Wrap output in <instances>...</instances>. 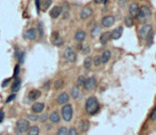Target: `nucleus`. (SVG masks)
Listing matches in <instances>:
<instances>
[{"mask_svg": "<svg viewBox=\"0 0 156 135\" xmlns=\"http://www.w3.org/2000/svg\"><path fill=\"white\" fill-rule=\"evenodd\" d=\"M68 100H69V95L67 93H61L57 96V98H56V101H57V104H65L68 102Z\"/></svg>", "mask_w": 156, "mask_h": 135, "instance_id": "15", "label": "nucleus"}, {"mask_svg": "<svg viewBox=\"0 0 156 135\" xmlns=\"http://www.w3.org/2000/svg\"><path fill=\"white\" fill-rule=\"evenodd\" d=\"M39 97H41V91L32 90L30 91V93L28 94V100L30 101V102H33V101L37 100Z\"/></svg>", "mask_w": 156, "mask_h": 135, "instance_id": "12", "label": "nucleus"}, {"mask_svg": "<svg viewBox=\"0 0 156 135\" xmlns=\"http://www.w3.org/2000/svg\"><path fill=\"white\" fill-rule=\"evenodd\" d=\"M150 119L151 120H156V107L154 108L151 112V114H150Z\"/></svg>", "mask_w": 156, "mask_h": 135, "instance_id": "35", "label": "nucleus"}, {"mask_svg": "<svg viewBox=\"0 0 156 135\" xmlns=\"http://www.w3.org/2000/svg\"><path fill=\"white\" fill-rule=\"evenodd\" d=\"M24 53H21L20 56L18 57V59H19V61H20V63H24Z\"/></svg>", "mask_w": 156, "mask_h": 135, "instance_id": "45", "label": "nucleus"}, {"mask_svg": "<svg viewBox=\"0 0 156 135\" xmlns=\"http://www.w3.org/2000/svg\"><path fill=\"white\" fill-rule=\"evenodd\" d=\"M53 43H54L55 45H57V47H59V45H64V39L61 38L59 36H57V35H56V37L53 39Z\"/></svg>", "mask_w": 156, "mask_h": 135, "instance_id": "28", "label": "nucleus"}, {"mask_svg": "<svg viewBox=\"0 0 156 135\" xmlns=\"http://www.w3.org/2000/svg\"><path fill=\"white\" fill-rule=\"evenodd\" d=\"M56 135H68V129H67L66 127H61V128L57 130Z\"/></svg>", "mask_w": 156, "mask_h": 135, "instance_id": "29", "label": "nucleus"}, {"mask_svg": "<svg viewBox=\"0 0 156 135\" xmlns=\"http://www.w3.org/2000/svg\"><path fill=\"white\" fill-rule=\"evenodd\" d=\"M35 5H36L37 13H39V11H41V0H35Z\"/></svg>", "mask_w": 156, "mask_h": 135, "instance_id": "40", "label": "nucleus"}, {"mask_svg": "<svg viewBox=\"0 0 156 135\" xmlns=\"http://www.w3.org/2000/svg\"><path fill=\"white\" fill-rule=\"evenodd\" d=\"M114 23H115V17L111 16V15L104 16L102 18V20H101V24H102V27H104V28H111Z\"/></svg>", "mask_w": 156, "mask_h": 135, "instance_id": "8", "label": "nucleus"}, {"mask_svg": "<svg viewBox=\"0 0 156 135\" xmlns=\"http://www.w3.org/2000/svg\"><path fill=\"white\" fill-rule=\"evenodd\" d=\"M126 4V0H119V5L120 7H124Z\"/></svg>", "mask_w": 156, "mask_h": 135, "instance_id": "43", "label": "nucleus"}, {"mask_svg": "<svg viewBox=\"0 0 156 135\" xmlns=\"http://www.w3.org/2000/svg\"><path fill=\"white\" fill-rule=\"evenodd\" d=\"M19 71H20L19 65H16V66H15V69H14V76H13L15 79H17V78H18V75H19Z\"/></svg>", "mask_w": 156, "mask_h": 135, "instance_id": "33", "label": "nucleus"}, {"mask_svg": "<svg viewBox=\"0 0 156 135\" xmlns=\"http://www.w3.org/2000/svg\"><path fill=\"white\" fill-rule=\"evenodd\" d=\"M36 30L35 29H29L24 32V38L29 39V40H34L36 38Z\"/></svg>", "mask_w": 156, "mask_h": 135, "instance_id": "14", "label": "nucleus"}, {"mask_svg": "<svg viewBox=\"0 0 156 135\" xmlns=\"http://www.w3.org/2000/svg\"><path fill=\"white\" fill-rule=\"evenodd\" d=\"M102 2H103V0H95V3H97V4L102 3Z\"/></svg>", "mask_w": 156, "mask_h": 135, "instance_id": "48", "label": "nucleus"}, {"mask_svg": "<svg viewBox=\"0 0 156 135\" xmlns=\"http://www.w3.org/2000/svg\"><path fill=\"white\" fill-rule=\"evenodd\" d=\"M3 117H4V112L1 110V111H0V122L3 120Z\"/></svg>", "mask_w": 156, "mask_h": 135, "instance_id": "46", "label": "nucleus"}, {"mask_svg": "<svg viewBox=\"0 0 156 135\" xmlns=\"http://www.w3.org/2000/svg\"><path fill=\"white\" fill-rule=\"evenodd\" d=\"M52 0H41V9L44 11H47L51 7Z\"/></svg>", "mask_w": 156, "mask_h": 135, "instance_id": "22", "label": "nucleus"}, {"mask_svg": "<svg viewBox=\"0 0 156 135\" xmlns=\"http://www.w3.org/2000/svg\"><path fill=\"white\" fill-rule=\"evenodd\" d=\"M86 38V33L83 31V30H79V31L76 32V34H74V39H76V41L78 42H83Z\"/></svg>", "mask_w": 156, "mask_h": 135, "instance_id": "16", "label": "nucleus"}, {"mask_svg": "<svg viewBox=\"0 0 156 135\" xmlns=\"http://www.w3.org/2000/svg\"><path fill=\"white\" fill-rule=\"evenodd\" d=\"M93 66V58L91 57H86L84 60V68L87 70H89Z\"/></svg>", "mask_w": 156, "mask_h": 135, "instance_id": "25", "label": "nucleus"}, {"mask_svg": "<svg viewBox=\"0 0 156 135\" xmlns=\"http://www.w3.org/2000/svg\"><path fill=\"white\" fill-rule=\"evenodd\" d=\"M93 13H94V11H93V9L90 7H85L82 9V11H81L80 13V17L81 19H87V18H89L91 15H93Z\"/></svg>", "mask_w": 156, "mask_h": 135, "instance_id": "10", "label": "nucleus"}, {"mask_svg": "<svg viewBox=\"0 0 156 135\" xmlns=\"http://www.w3.org/2000/svg\"><path fill=\"white\" fill-rule=\"evenodd\" d=\"M30 127L31 126H30L29 120L21 118V119L17 120V122H16V132H17L18 134H22V133L28 131Z\"/></svg>", "mask_w": 156, "mask_h": 135, "instance_id": "3", "label": "nucleus"}, {"mask_svg": "<svg viewBox=\"0 0 156 135\" xmlns=\"http://www.w3.org/2000/svg\"><path fill=\"white\" fill-rule=\"evenodd\" d=\"M27 135H39V128L37 126H32L29 128Z\"/></svg>", "mask_w": 156, "mask_h": 135, "instance_id": "23", "label": "nucleus"}, {"mask_svg": "<svg viewBox=\"0 0 156 135\" xmlns=\"http://www.w3.org/2000/svg\"><path fill=\"white\" fill-rule=\"evenodd\" d=\"M150 17H151V10L149 7L142 5L141 7H139V12L137 15L139 22H146Z\"/></svg>", "mask_w": 156, "mask_h": 135, "instance_id": "2", "label": "nucleus"}, {"mask_svg": "<svg viewBox=\"0 0 156 135\" xmlns=\"http://www.w3.org/2000/svg\"><path fill=\"white\" fill-rule=\"evenodd\" d=\"M45 109V104L44 102H35L32 106V111L34 113H41Z\"/></svg>", "mask_w": 156, "mask_h": 135, "instance_id": "17", "label": "nucleus"}, {"mask_svg": "<svg viewBox=\"0 0 156 135\" xmlns=\"http://www.w3.org/2000/svg\"><path fill=\"white\" fill-rule=\"evenodd\" d=\"M14 98H15V94H13V95H11V96L7 97V101H5V102H7V104H9V102L13 100Z\"/></svg>", "mask_w": 156, "mask_h": 135, "instance_id": "44", "label": "nucleus"}, {"mask_svg": "<svg viewBox=\"0 0 156 135\" xmlns=\"http://www.w3.org/2000/svg\"><path fill=\"white\" fill-rule=\"evenodd\" d=\"M47 119H48V114H44V115H42V116L39 117V120L42 121V122H45Z\"/></svg>", "mask_w": 156, "mask_h": 135, "instance_id": "41", "label": "nucleus"}, {"mask_svg": "<svg viewBox=\"0 0 156 135\" xmlns=\"http://www.w3.org/2000/svg\"><path fill=\"white\" fill-rule=\"evenodd\" d=\"M72 115H73V110H72V106L69 104H65V106L62 108V117L65 121H70L72 119Z\"/></svg>", "mask_w": 156, "mask_h": 135, "instance_id": "4", "label": "nucleus"}, {"mask_svg": "<svg viewBox=\"0 0 156 135\" xmlns=\"http://www.w3.org/2000/svg\"><path fill=\"white\" fill-rule=\"evenodd\" d=\"M49 119L53 124H59V120H61V117H59V114L57 112H52L50 116H49Z\"/></svg>", "mask_w": 156, "mask_h": 135, "instance_id": "20", "label": "nucleus"}, {"mask_svg": "<svg viewBox=\"0 0 156 135\" xmlns=\"http://www.w3.org/2000/svg\"><path fill=\"white\" fill-rule=\"evenodd\" d=\"M20 83H21V81L19 79H15V81H14V83L12 84V87H11V89H12V92H18V90L20 89Z\"/></svg>", "mask_w": 156, "mask_h": 135, "instance_id": "24", "label": "nucleus"}, {"mask_svg": "<svg viewBox=\"0 0 156 135\" xmlns=\"http://www.w3.org/2000/svg\"><path fill=\"white\" fill-rule=\"evenodd\" d=\"M84 81H85V77L83 75H81V76L78 77V79H76V86L78 87H82L84 84Z\"/></svg>", "mask_w": 156, "mask_h": 135, "instance_id": "31", "label": "nucleus"}, {"mask_svg": "<svg viewBox=\"0 0 156 135\" xmlns=\"http://www.w3.org/2000/svg\"><path fill=\"white\" fill-rule=\"evenodd\" d=\"M63 86H64V81L63 80H56L55 83H54V88L55 89H61Z\"/></svg>", "mask_w": 156, "mask_h": 135, "instance_id": "34", "label": "nucleus"}, {"mask_svg": "<svg viewBox=\"0 0 156 135\" xmlns=\"http://www.w3.org/2000/svg\"><path fill=\"white\" fill-rule=\"evenodd\" d=\"M139 5L138 3H136V2H132V3L130 4V7H128V13H130V16L133 18L137 17V15H138V12H139Z\"/></svg>", "mask_w": 156, "mask_h": 135, "instance_id": "9", "label": "nucleus"}, {"mask_svg": "<svg viewBox=\"0 0 156 135\" xmlns=\"http://www.w3.org/2000/svg\"><path fill=\"white\" fill-rule=\"evenodd\" d=\"M108 0H103V3H107Z\"/></svg>", "mask_w": 156, "mask_h": 135, "instance_id": "49", "label": "nucleus"}, {"mask_svg": "<svg viewBox=\"0 0 156 135\" xmlns=\"http://www.w3.org/2000/svg\"><path fill=\"white\" fill-rule=\"evenodd\" d=\"M68 135H78V131H76V128H70L69 131H68Z\"/></svg>", "mask_w": 156, "mask_h": 135, "instance_id": "38", "label": "nucleus"}, {"mask_svg": "<svg viewBox=\"0 0 156 135\" xmlns=\"http://www.w3.org/2000/svg\"><path fill=\"white\" fill-rule=\"evenodd\" d=\"M122 33H123V28L122 27H118L116 28L113 32H111V39H114V40H117L122 36Z\"/></svg>", "mask_w": 156, "mask_h": 135, "instance_id": "13", "label": "nucleus"}, {"mask_svg": "<svg viewBox=\"0 0 156 135\" xmlns=\"http://www.w3.org/2000/svg\"><path fill=\"white\" fill-rule=\"evenodd\" d=\"M101 32V28L99 27V25H95V28L91 30V35L94 36V37H96V36H98V35L100 34Z\"/></svg>", "mask_w": 156, "mask_h": 135, "instance_id": "30", "label": "nucleus"}, {"mask_svg": "<svg viewBox=\"0 0 156 135\" xmlns=\"http://www.w3.org/2000/svg\"><path fill=\"white\" fill-rule=\"evenodd\" d=\"M93 63H94L96 67H99L102 63L101 61V56H96L95 58H93Z\"/></svg>", "mask_w": 156, "mask_h": 135, "instance_id": "32", "label": "nucleus"}, {"mask_svg": "<svg viewBox=\"0 0 156 135\" xmlns=\"http://www.w3.org/2000/svg\"><path fill=\"white\" fill-rule=\"evenodd\" d=\"M10 81H11V78H7V79H4L3 80V82H2V87L3 88H5L10 83Z\"/></svg>", "mask_w": 156, "mask_h": 135, "instance_id": "42", "label": "nucleus"}, {"mask_svg": "<svg viewBox=\"0 0 156 135\" xmlns=\"http://www.w3.org/2000/svg\"><path fill=\"white\" fill-rule=\"evenodd\" d=\"M151 32H152V25L151 24H145L139 30V37H140V39L148 38V36L150 35Z\"/></svg>", "mask_w": 156, "mask_h": 135, "instance_id": "7", "label": "nucleus"}, {"mask_svg": "<svg viewBox=\"0 0 156 135\" xmlns=\"http://www.w3.org/2000/svg\"><path fill=\"white\" fill-rule=\"evenodd\" d=\"M38 32H39V36L43 37L44 35V31H43V23L42 22H38Z\"/></svg>", "mask_w": 156, "mask_h": 135, "instance_id": "37", "label": "nucleus"}, {"mask_svg": "<svg viewBox=\"0 0 156 135\" xmlns=\"http://www.w3.org/2000/svg\"><path fill=\"white\" fill-rule=\"evenodd\" d=\"M83 87L86 91L95 90V89H96V87H97V79H96V77L91 76V77H89V78L85 79Z\"/></svg>", "mask_w": 156, "mask_h": 135, "instance_id": "5", "label": "nucleus"}, {"mask_svg": "<svg viewBox=\"0 0 156 135\" xmlns=\"http://www.w3.org/2000/svg\"><path fill=\"white\" fill-rule=\"evenodd\" d=\"M85 110L88 114L94 115L99 111V102L98 99L95 96H90L87 98L86 104H85Z\"/></svg>", "mask_w": 156, "mask_h": 135, "instance_id": "1", "label": "nucleus"}, {"mask_svg": "<svg viewBox=\"0 0 156 135\" xmlns=\"http://www.w3.org/2000/svg\"><path fill=\"white\" fill-rule=\"evenodd\" d=\"M88 128H89V122L87 120H83L82 122H81L80 125V129L82 132H86L87 130H88Z\"/></svg>", "mask_w": 156, "mask_h": 135, "instance_id": "27", "label": "nucleus"}, {"mask_svg": "<svg viewBox=\"0 0 156 135\" xmlns=\"http://www.w3.org/2000/svg\"><path fill=\"white\" fill-rule=\"evenodd\" d=\"M64 58L66 59L68 63H74L76 59V54L72 48H67L64 52Z\"/></svg>", "mask_w": 156, "mask_h": 135, "instance_id": "6", "label": "nucleus"}, {"mask_svg": "<svg viewBox=\"0 0 156 135\" xmlns=\"http://www.w3.org/2000/svg\"><path fill=\"white\" fill-rule=\"evenodd\" d=\"M111 40V32H104L102 33L100 36V41L102 45H105L107 43L108 41Z\"/></svg>", "mask_w": 156, "mask_h": 135, "instance_id": "18", "label": "nucleus"}, {"mask_svg": "<svg viewBox=\"0 0 156 135\" xmlns=\"http://www.w3.org/2000/svg\"><path fill=\"white\" fill-rule=\"evenodd\" d=\"M27 118H29V119H30V120H32V121H36L38 119L37 116H36V115H33V114L27 115Z\"/></svg>", "mask_w": 156, "mask_h": 135, "instance_id": "39", "label": "nucleus"}, {"mask_svg": "<svg viewBox=\"0 0 156 135\" xmlns=\"http://www.w3.org/2000/svg\"><path fill=\"white\" fill-rule=\"evenodd\" d=\"M111 51H108V50H106V51H104L103 54H102V56H101V61H102V63H106L111 59Z\"/></svg>", "mask_w": 156, "mask_h": 135, "instance_id": "21", "label": "nucleus"}, {"mask_svg": "<svg viewBox=\"0 0 156 135\" xmlns=\"http://www.w3.org/2000/svg\"><path fill=\"white\" fill-rule=\"evenodd\" d=\"M134 18L131 17L130 15L128 16H126V17L124 18V23L126 27H128V28H131V27H133V24H134V20H133Z\"/></svg>", "mask_w": 156, "mask_h": 135, "instance_id": "26", "label": "nucleus"}, {"mask_svg": "<svg viewBox=\"0 0 156 135\" xmlns=\"http://www.w3.org/2000/svg\"><path fill=\"white\" fill-rule=\"evenodd\" d=\"M63 12V9L62 7H59V5H55V7H53L50 11V17L53 18V19H56V18L59 17V15L62 14Z\"/></svg>", "mask_w": 156, "mask_h": 135, "instance_id": "11", "label": "nucleus"}, {"mask_svg": "<svg viewBox=\"0 0 156 135\" xmlns=\"http://www.w3.org/2000/svg\"><path fill=\"white\" fill-rule=\"evenodd\" d=\"M82 51H83V53H85V54L88 53L89 52V47H85V48H83L82 49Z\"/></svg>", "mask_w": 156, "mask_h": 135, "instance_id": "47", "label": "nucleus"}, {"mask_svg": "<svg viewBox=\"0 0 156 135\" xmlns=\"http://www.w3.org/2000/svg\"><path fill=\"white\" fill-rule=\"evenodd\" d=\"M70 95H71V97H72L73 99H78V98L80 97L81 92H80V89H79V87H78V86L71 88V91H70Z\"/></svg>", "mask_w": 156, "mask_h": 135, "instance_id": "19", "label": "nucleus"}, {"mask_svg": "<svg viewBox=\"0 0 156 135\" xmlns=\"http://www.w3.org/2000/svg\"><path fill=\"white\" fill-rule=\"evenodd\" d=\"M148 37H149V39H148V47H151L152 43H153V37H154V35H153L152 32L150 33V35L148 36Z\"/></svg>", "mask_w": 156, "mask_h": 135, "instance_id": "36", "label": "nucleus"}]
</instances>
